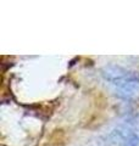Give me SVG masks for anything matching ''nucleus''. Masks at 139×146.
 Segmentation results:
<instances>
[{
    "label": "nucleus",
    "mask_w": 139,
    "mask_h": 146,
    "mask_svg": "<svg viewBox=\"0 0 139 146\" xmlns=\"http://www.w3.org/2000/svg\"><path fill=\"white\" fill-rule=\"evenodd\" d=\"M103 78L114 86L118 98L136 99L139 95V74L117 65H106L101 70Z\"/></svg>",
    "instance_id": "1"
},
{
    "label": "nucleus",
    "mask_w": 139,
    "mask_h": 146,
    "mask_svg": "<svg viewBox=\"0 0 139 146\" xmlns=\"http://www.w3.org/2000/svg\"><path fill=\"white\" fill-rule=\"evenodd\" d=\"M112 140L118 146H139V133L129 124L117 127L112 131Z\"/></svg>",
    "instance_id": "2"
}]
</instances>
